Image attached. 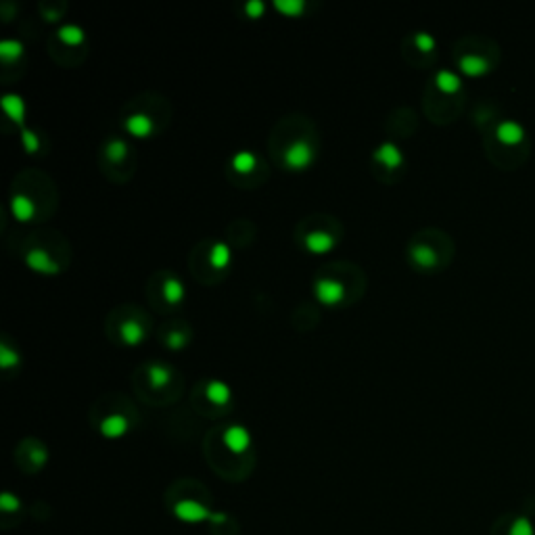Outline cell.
I'll list each match as a JSON object with an SVG mask.
<instances>
[{
    "label": "cell",
    "instance_id": "obj_30",
    "mask_svg": "<svg viewBox=\"0 0 535 535\" xmlns=\"http://www.w3.org/2000/svg\"><path fill=\"white\" fill-rule=\"evenodd\" d=\"M23 142H26L28 153H36V150H38V146H40L38 136H36L34 132H30V130H23Z\"/></svg>",
    "mask_w": 535,
    "mask_h": 535
},
{
    "label": "cell",
    "instance_id": "obj_3",
    "mask_svg": "<svg viewBox=\"0 0 535 535\" xmlns=\"http://www.w3.org/2000/svg\"><path fill=\"white\" fill-rule=\"evenodd\" d=\"M316 295L322 303L327 305H335L343 299L345 295V286L339 282V280H333V278H320L316 282Z\"/></svg>",
    "mask_w": 535,
    "mask_h": 535
},
{
    "label": "cell",
    "instance_id": "obj_19",
    "mask_svg": "<svg viewBox=\"0 0 535 535\" xmlns=\"http://www.w3.org/2000/svg\"><path fill=\"white\" fill-rule=\"evenodd\" d=\"M182 295H184V286H182V282H180L178 278H168V280H166V284H164V297H166V301H170V303H178V301L182 299Z\"/></svg>",
    "mask_w": 535,
    "mask_h": 535
},
{
    "label": "cell",
    "instance_id": "obj_31",
    "mask_svg": "<svg viewBox=\"0 0 535 535\" xmlns=\"http://www.w3.org/2000/svg\"><path fill=\"white\" fill-rule=\"evenodd\" d=\"M168 343H170V347L178 349V347H182V345L186 343V337H184L182 333L174 331V333H170V335H168Z\"/></svg>",
    "mask_w": 535,
    "mask_h": 535
},
{
    "label": "cell",
    "instance_id": "obj_22",
    "mask_svg": "<svg viewBox=\"0 0 535 535\" xmlns=\"http://www.w3.org/2000/svg\"><path fill=\"white\" fill-rule=\"evenodd\" d=\"M274 5H276V9H278L280 13L291 15V17L301 15V13H303V9H305V3H303V0H276Z\"/></svg>",
    "mask_w": 535,
    "mask_h": 535
},
{
    "label": "cell",
    "instance_id": "obj_28",
    "mask_svg": "<svg viewBox=\"0 0 535 535\" xmlns=\"http://www.w3.org/2000/svg\"><path fill=\"white\" fill-rule=\"evenodd\" d=\"M0 506H3V510H7V512H13L19 508V500L7 492V494H3V498H0Z\"/></svg>",
    "mask_w": 535,
    "mask_h": 535
},
{
    "label": "cell",
    "instance_id": "obj_10",
    "mask_svg": "<svg viewBox=\"0 0 535 535\" xmlns=\"http://www.w3.org/2000/svg\"><path fill=\"white\" fill-rule=\"evenodd\" d=\"M126 128H128L130 134H134L138 138H144V136H148L153 132V119L148 115H144V113H136V115L128 117Z\"/></svg>",
    "mask_w": 535,
    "mask_h": 535
},
{
    "label": "cell",
    "instance_id": "obj_12",
    "mask_svg": "<svg viewBox=\"0 0 535 535\" xmlns=\"http://www.w3.org/2000/svg\"><path fill=\"white\" fill-rule=\"evenodd\" d=\"M435 84H437V88H439L441 93H447V95L458 93V90L463 88L460 78H458V75H456L454 71H447V69H443V71H439V73H437Z\"/></svg>",
    "mask_w": 535,
    "mask_h": 535
},
{
    "label": "cell",
    "instance_id": "obj_21",
    "mask_svg": "<svg viewBox=\"0 0 535 535\" xmlns=\"http://www.w3.org/2000/svg\"><path fill=\"white\" fill-rule=\"evenodd\" d=\"M23 55V44L17 42V40H5L0 42V57L7 59V61H13V59H19Z\"/></svg>",
    "mask_w": 535,
    "mask_h": 535
},
{
    "label": "cell",
    "instance_id": "obj_7",
    "mask_svg": "<svg viewBox=\"0 0 535 535\" xmlns=\"http://www.w3.org/2000/svg\"><path fill=\"white\" fill-rule=\"evenodd\" d=\"M374 157H376V162H380V164H385L387 168H398L402 162H404V157H402V150L396 146V144H391V142H385V144H380L378 148H376V153H374Z\"/></svg>",
    "mask_w": 535,
    "mask_h": 535
},
{
    "label": "cell",
    "instance_id": "obj_16",
    "mask_svg": "<svg viewBox=\"0 0 535 535\" xmlns=\"http://www.w3.org/2000/svg\"><path fill=\"white\" fill-rule=\"evenodd\" d=\"M412 260H414L418 266H422V268H431V266L437 264V253H435V249L429 247V245H416V247L412 249Z\"/></svg>",
    "mask_w": 535,
    "mask_h": 535
},
{
    "label": "cell",
    "instance_id": "obj_14",
    "mask_svg": "<svg viewBox=\"0 0 535 535\" xmlns=\"http://www.w3.org/2000/svg\"><path fill=\"white\" fill-rule=\"evenodd\" d=\"M3 107H5V111L9 113V117H11L13 121H17V124L23 121L26 105H23L21 97H17V95H7V97L3 99Z\"/></svg>",
    "mask_w": 535,
    "mask_h": 535
},
{
    "label": "cell",
    "instance_id": "obj_11",
    "mask_svg": "<svg viewBox=\"0 0 535 535\" xmlns=\"http://www.w3.org/2000/svg\"><path fill=\"white\" fill-rule=\"evenodd\" d=\"M460 69L467 75H483L489 71V63H487V59H483L479 55H465L460 59Z\"/></svg>",
    "mask_w": 535,
    "mask_h": 535
},
{
    "label": "cell",
    "instance_id": "obj_1",
    "mask_svg": "<svg viewBox=\"0 0 535 535\" xmlns=\"http://www.w3.org/2000/svg\"><path fill=\"white\" fill-rule=\"evenodd\" d=\"M284 159H286V164H289L293 170L308 168L310 162H312V146L305 142V140H295V142L286 148Z\"/></svg>",
    "mask_w": 535,
    "mask_h": 535
},
{
    "label": "cell",
    "instance_id": "obj_6",
    "mask_svg": "<svg viewBox=\"0 0 535 535\" xmlns=\"http://www.w3.org/2000/svg\"><path fill=\"white\" fill-rule=\"evenodd\" d=\"M28 266L36 272H44V274H55L59 272V266L50 260V255L42 249H32L26 257Z\"/></svg>",
    "mask_w": 535,
    "mask_h": 535
},
{
    "label": "cell",
    "instance_id": "obj_13",
    "mask_svg": "<svg viewBox=\"0 0 535 535\" xmlns=\"http://www.w3.org/2000/svg\"><path fill=\"white\" fill-rule=\"evenodd\" d=\"M11 209H13L15 217H17V220H21V222H28V220L36 213V205H34V201H32L30 197H26V195H17V197H13Z\"/></svg>",
    "mask_w": 535,
    "mask_h": 535
},
{
    "label": "cell",
    "instance_id": "obj_17",
    "mask_svg": "<svg viewBox=\"0 0 535 535\" xmlns=\"http://www.w3.org/2000/svg\"><path fill=\"white\" fill-rule=\"evenodd\" d=\"M207 398H209V402L224 406V404H228V400H231V389H228L224 383H220V380H213V383H209V387H207Z\"/></svg>",
    "mask_w": 535,
    "mask_h": 535
},
{
    "label": "cell",
    "instance_id": "obj_23",
    "mask_svg": "<svg viewBox=\"0 0 535 535\" xmlns=\"http://www.w3.org/2000/svg\"><path fill=\"white\" fill-rule=\"evenodd\" d=\"M59 38L65 42V44H80L84 40V32L78 28V26H63L59 30Z\"/></svg>",
    "mask_w": 535,
    "mask_h": 535
},
{
    "label": "cell",
    "instance_id": "obj_20",
    "mask_svg": "<svg viewBox=\"0 0 535 535\" xmlns=\"http://www.w3.org/2000/svg\"><path fill=\"white\" fill-rule=\"evenodd\" d=\"M255 155L253 153H247V150H241L239 155L233 159V166H235V170L239 172V174H249L253 168H255Z\"/></svg>",
    "mask_w": 535,
    "mask_h": 535
},
{
    "label": "cell",
    "instance_id": "obj_29",
    "mask_svg": "<svg viewBox=\"0 0 535 535\" xmlns=\"http://www.w3.org/2000/svg\"><path fill=\"white\" fill-rule=\"evenodd\" d=\"M245 11H247L249 17L257 19V17H262V13H264V3H262V0H249L247 7H245Z\"/></svg>",
    "mask_w": 535,
    "mask_h": 535
},
{
    "label": "cell",
    "instance_id": "obj_27",
    "mask_svg": "<svg viewBox=\"0 0 535 535\" xmlns=\"http://www.w3.org/2000/svg\"><path fill=\"white\" fill-rule=\"evenodd\" d=\"M414 42H416V46H418L422 52H431V50L435 48V38H433L431 34H427V32H420V34H416Z\"/></svg>",
    "mask_w": 535,
    "mask_h": 535
},
{
    "label": "cell",
    "instance_id": "obj_26",
    "mask_svg": "<svg viewBox=\"0 0 535 535\" xmlns=\"http://www.w3.org/2000/svg\"><path fill=\"white\" fill-rule=\"evenodd\" d=\"M19 362V356H17V351H13L9 345H0V366L3 368H11V366H15Z\"/></svg>",
    "mask_w": 535,
    "mask_h": 535
},
{
    "label": "cell",
    "instance_id": "obj_9",
    "mask_svg": "<svg viewBox=\"0 0 535 535\" xmlns=\"http://www.w3.org/2000/svg\"><path fill=\"white\" fill-rule=\"evenodd\" d=\"M101 431H103L105 437L117 439V437H121V435L128 431V420H126L121 414H111V416H107V418L103 420Z\"/></svg>",
    "mask_w": 535,
    "mask_h": 535
},
{
    "label": "cell",
    "instance_id": "obj_5",
    "mask_svg": "<svg viewBox=\"0 0 535 535\" xmlns=\"http://www.w3.org/2000/svg\"><path fill=\"white\" fill-rule=\"evenodd\" d=\"M224 443H226V447L231 449V451L243 454V451H247V447H249V443H251V437H249V433H247L245 427L235 425V427H228V429H226V433H224Z\"/></svg>",
    "mask_w": 535,
    "mask_h": 535
},
{
    "label": "cell",
    "instance_id": "obj_24",
    "mask_svg": "<svg viewBox=\"0 0 535 535\" xmlns=\"http://www.w3.org/2000/svg\"><path fill=\"white\" fill-rule=\"evenodd\" d=\"M228 262H231V249H228L224 243L213 245V249H211V264L215 268H224Z\"/></svg>",
    "mask_w": 535,
    "mask_h": 535
},
{
    "label": "cell",
    "instance_id": "obj_2",
    "mask_svg": "<svg viewBox=\"0 0 535 535\" xmlns=\"http://www.w3.org/2000/svg\"><path fill=\"white\" fill-rule=\"evenodd\" d=\"M174 514H176L180 521H184V523H199V521L211 518L213 512H209L203 504H199V502H195V500H182V502L176 504Z\"/></svg>",
    "mask_w": 535,
    "mask_h": 535
},
{
    "label": "cell",
    "instance_id": "obj_8",
    "mask_svg": "<svg viewBox=\"0 0 535 535\" xmlns=\"http://www.w3.org/2000/svg\"><path fill=\"white\" fill-rule=\"evenodd\" d=\"M305 245H308V249L312 253H329L335 245V239L329 233L318 231V233H310L305 237Z\"/></svg>",
    "mask_w": 535,
    "mask_h": 535
},
{
    "label": "cell",
    "instance_id": "obj_15",
    "mask_svg": "<svg viewBox=\"0 0 535 535\" xmlns=\"http://www.w3.org/2000/svg\"><path fill=\"white\" fill-rule=\"evenodd\" d=\"M170 378H172V372H170L168 366L153 364V366L148 368V380H150V385L155 387V389L166 387V385L170 383Z\"/></svg>",
    "mask_w": 535,
    "mask_h": 535
},
{
    "label": "cell",
    "instance_id": "obj_25",
    "mask_svg": "<svg viewBox=\"0 0 535 535\" xmlns=\"http://www.w3.org/2000/svg\"><path fill=\"white\" fill-rule=\"evenodd\" d=\"M128 155V146H126V142L124 140H111L109 144H107V157L111 159V162H121L124 157Z\"/></svg>",
    "mask_w": 535,
    "mask_h": 535
},
{
    "label": "cell",
    "instance_id": "obj_4",
    "mask_svg": "<svg viewBox=\"0 0 535 535\" xmlns=\"http://www.w3.org/2000/svg\"><path fill=\"white\" fill-rule=\"evenodd\" d=\"M496 138L502 142V144H508V146H514L518 142L525 140V128L514 121V119H504L498 128H496Z\"/></svg>",
    "mask_w": 535,
    "mask_h": 535
},
{
    "label": "cell",
    "instance_id": "obj_18",
    "mask_svg": "<svg viewBox=\"0 0 535 535\" xmlns=\"http://www.w3.org/2000/svg\"><path fill=\"white\" fill-rule=\"evenodd\" d=\"M142 337H144V329H142L136 320H130V322H126V324L121 327V339H124L126 343L136 345V343L142 341Z\"/></svg>",
    "mask_w": 535,
    "mask_h": 535
}]
</instances>
